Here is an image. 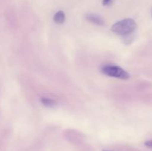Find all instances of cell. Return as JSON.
Here are the masks:
<instances>
[{"instance_id":"6da1fadb","label":"cell","mask_w":152,"mask_h":151,"mask_svg":"<svg viewBox=\"0 0 152 151\" xmlns=\"http://www.w3.org/2000/svg\"><path fill=\"white\" fill-rule=\"evenodd\" d=\"M137 28V25L134 19H125L113 25L111 30L117 35L127 38L134 33Z\"/></svg>"},{"instance_id":"7a4b0ae2","label":"cell","mask_w":152,"mask_h":151,"mask_svg":"<svg viewBox=\"0 0 152 151\" xmlns=\"http://www.w3.org/2000/svg\"><path fill=\"white\" fill-rule=\"evenodd\" d=\"M100 71L104 75L120 79L127 80L130 78L129 73L117 65H104L100 68Z\"/></svg>"},{"instance_id":"3957f363","label":"cell","mask_w":152,"mask_h":151,"mask_svg":"<svg viewBox=\"0 0 152 151\" xmlns=\"http://www.w3.org/2000/svg\"><path fill=\"white\" fill-rule=\"evenodd\" d=\"M86 20H88V22L94 24H96V25H104V24H105L102 18L96 14L88 13V14L86 15Z\"/></svg>"},{"instance_id":"277c9868","label":"cell","mask_w":152,"mask_h":151,"mask_svg":"<svg viewBox=\"0 0 152 151\" xmlns=\"http://www.w3.org/2000/svg\"><path fill=\"white\" fill-rule=\"evenodd\" d=\"M65 21V13L62 10L56 12L53 16V22L57 24H62Z\"/></svg>"},{"instance_id":"5b68a950","label":"cell","mask_w":152,"mask_h":151,"mask_svg":"<svg viewBox=\"0 0 152 151\" xmlns=\"http://www.w3.org/2000/svg\"><path fill=\"white\" fill-rule=\"evenodd\" d=\"M40 101H41V103L47 107H53L56 105V102L50 98L42 97L41 98Z\"/></svg>"},{"instance_id":"8992f818","label":"cell","mask_w":152,"mask_h":151,"mask_svg":"<svg viewBox=\"0 0 152 151\" xmlns=\"http://www.w3.org/2000/svg\"><path fill=\"white\" fill-rule=\"evenodd\" d=\"M145 145L147 147L152 148V140H148L147 142H145Z\"/></svg>"},{"instance_id":"52a82bcc","label":"cell","mask_w":152,"mask_h":151,"mask_svg":"<svg viewBox=\"0 0 152 151\" xmlns=\"http://www.w3.org/2000/svg\"><path fill=\"white\" fill-rule=\"evenodd\" d=\"M111 1H112V0H102V4H103L104 6L108 5V4H109L110 3H111Z\"/></svg>"},{"instance_id":"ba28073f","label":"cell","mask_w":152,"mask_h":151,"mask_svg":"<svg viewBox=\"0 0 152 151\" xmlns=\"http://www.w3.org/2000/svg\"><path fill=\"white\" fill-rule=\"evenodd\" d=\"M102 151H111V150H102Z\"/></svg>"}]
</instances>
